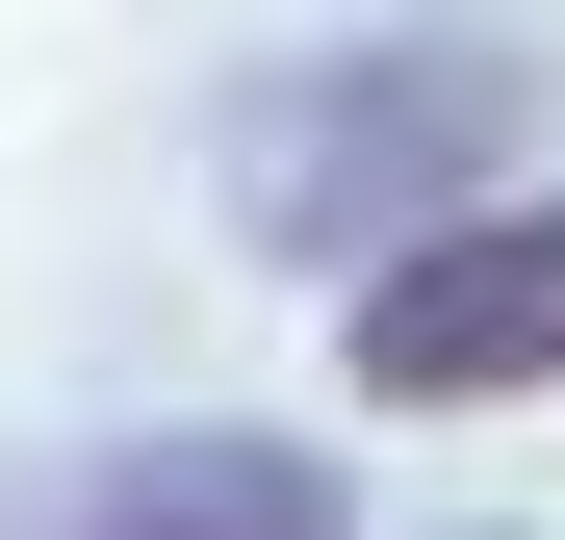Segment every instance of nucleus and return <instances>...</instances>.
<instances>
[{"label": "nucleus", "instance_id": "obj_1", "mask_svg": "<svg viewBox=\"0 0 565 540\" xmlns=\"http://www.w3.org/2000/svg\"><path fill=\"white\" fill-rule=\"evenodd\" d=\"M540 129L514 27H360V52H282L232 104V232L309 257V284H360V257H412L437 207H489V155Z\"/></svg>", "mask_w": 565, "mask_h": 540}, {"label": "nucleus", "instance_id": "obj_2", "mask_svg": "<svg viewBox=\"0 0 565 540\" xmlns=\"http://www.w3.org/2000/svg\"><path fill=\"white\" fill-rule=\"evenodd\" d=\"M334 360H360V412H514V387H565V180H489L412 257H360Z\"/></svg>", "mask_w": 565, "mask_h": 540}, {"label": "nucleus", "instance_id": "obj_3", "mask_svg": "<svg viewBox=\"0 0 565 540\" xmlns=\"http://www.w3.org/2000/svg\"><path fill=\"white\" fill-rule=\"evenodd\" d=\"M0 540H360L309 437H232V412H154V437H77V464L0 489Z\"/></svg>", "mask_w": 565, "mask_h": 540}]
</instances>
